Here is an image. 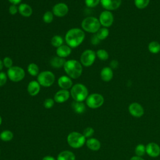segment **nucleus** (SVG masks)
<instances>
[{"mask_svg": "<svg viewBox=\"0 0 160 160\" xmlns=\"http://www.w3.org/2000/svg\"><path fill=\"white\" fill-rule=\"evenodd\" d=\"M85 39L84 31L80 28H74L69 29L64 37L65 42L71 48H76L80 46Z\"/></svg>", "mask_w": 160, "mask_h": 160, "instance_id": "obj_1", "label": "nucleus"}, {"mask_svg": "<svg viewBox=\"0 0 160 160\" xmlns=\"http://www.w3.org/2000/svg\"><path fill=\"white\" fill-rule=\"evenodd\" d=\"M64 70L69 78L72 79L79 78L82 73V65L76 59H69L66 61L64 65Z\"/></svg>", "mask_w": 160, "mask_h": 160, "instance_id": "obj_2", "label": "nucleus"}, {"mask_svg": "<svg viewBox=\"0 0 160 160\" xmlns=\"http://www.w3.org/2000/svg\"><path fill=\"white\" fill-rule=\"evenodd\" d=\"M70 94L75 101L82 102L88 96V90L85 85L81 83H77L71 88Z\"/></svg>", "mask_w": 160, "mask_h": 160, "instance_id": "obj_3", "label": "nucleus"}, {"mask_svg": "<svg viewBox=\"0 0 160 160\" xmlns=\"http://www.w3.org/2000/svg\"><path fill=\"white\" fill-rule=\"evenodd\" d=\"M81 26L84 31L96 34L101 28V25L98 18L94 16H88L82 21Z\"/></svg>", "mask_w": 160, "mask_h": 160, "instance_id": "obj_4", "label": "nucleus"}, {"mask_svg": "<svg viewBox=\"0 0 160 160\" xmlns=\"http://www.w3.org/2000/svg\"><path fill=\"white\" fill-rule=\"evenodd\" d=\"M37 81L43 87H50L55 81V75L51 71H43L37 76Z\"/></svg>", "mask_w": 160, "mask_h": 160, "instance_id": "obj_5", "label": "nucleus"}, {"mask_svg": "<svg viewBox=\"0 0 160 160\" xmlns=\"http://www.w3.org/2000/svg\"><path fill=\"white\" fill-rule=\"evenodd\" d=\"M68 144L73 148H79L86 142V138L82 134L78 132H72L67 138Z\"/></svg>", "mask_w": 160, "mask_h": 160, "instance_id": "obj_6", "label": "nucleus"}, {"mask_svg": "<svg viewBox=\"0 0 160 160\" xmlns=\"http://www.w3.org/2000/svg\"><path fill=\"white\" fill-rule=\"evenodd\" d=\"M7 75L8 78L11 81L16 82L22 81L24 78L26 73L21 67L12 66L11 68L8 69Z\"/></svg>", "mask_w": 160, "mask_h": 160, "instance_id": "obj_7", "label": "nucleus"}, {"mask_svg": "<svg viewBox=\"0 0 160 160\" xmlns=\"http://www.w3.org/2000/svg\"><path fill=\"white\" fill-rule=\"evenodd\" d=\"M104 102L102 95L99 93H92L88 95L86 99L87 106L91 109H96L101 107Z\"/></svg>", "mask_w": 160, "mask_h": 160, "instance_id": "obj_8", "label": "nucleus"}, {"mask_svg": "<svg viewBox=\"0 0 160 160\" xmlns=\"http://www.w3.org/2000/svg\"><path fill=\"white\" fill-rule=\"evenodd\" d=\"M96 58V52L92 49L84 51L80 56V62L83 66L89 67L92 66Z\"/></svg>", "mask_w": 160, "mask_h": 160, "instance_id": "obj_9", "label": "nucleus"}, {"mask_svg": "<svg viewBox=\"0 0 160 160\" xmlns=\"http://www.w3.org/2000/svg\"><path fill=\"white\" fill-rule=\"evenodd\" d=\"M98 19L101 26L108 28L113 24L114 16L111 11L104 10L101 12Z\"/></svg>", "mask_w": 160, "mask_h": 160, "instance_id": "obj_10", "label": "nucleus"}, {"mask_svg": "<svg viewBox=\"0 0 160 160\" xmlns=\"http://www.w3.org/2000/svg\"><path fill=\"white\" fill-rule=\"evenodd\" d=\"M52 12L55 16L58 18L64 17L68 13L69 8L68 6L64 2H58L53 6Z\"/></svg>", "mask_w": 160, "mask_h": 160, "instance_id": "obj_11", "label": "nucleus"}, {"mask_svg": "<svg viewBox=\"0 0 160 160\" xmlns=\"http://www.w3.org/2000/svg\"><path fill=\"white\" fill-rule=\"evenodd\" d=\"M128 111L134 118H141L144 114V109L142 105L136 102H132L129 105Z\"/></svg>", "mask_w": 160, "mask_h": 160, "instance_id": "obj_12", "label": "nucleus"}, {"mask_svg": "<svg viewBox=\"0 0 160 160\" xmlns=\"http://www.w3.org/2000/svg\"><path fill=\"white\" fill-rule=\"evenodd\" d=\"M122 0H100L101 6L107 11H114L118 9L121 4Z\"/></svg>", "mask_w": 160, "mask_h": 160, "instance_id": "obj_13", "label": "nucleus"}, {"mask_svg": "<svg viewBox=\"0 0 160 160\" xmlns=\"http://www.w3.org/2000/svg\"><path fill=\"white\" fill-rule=\"evenodd\" d=\"M146 152L150 157H158L160 155V146L156 142H149L146 146Z\"/></svg>", "mask_w": 160, "mask_h": 160, "instance_id": "obj_14", "label": "nucleus"}, {"mask_svg": "<svg viewBox=\"0 0 160 160\" xmlns=\"http://www.w3.org/2000/svg\"><path fill=\"white\" fill-rule=\"evenodd\" d=\"M58 84L61 89L68 90L73 86L72 81L71 78L67 75H62L58 79Z\"/></svg>", "mask_w": 160, "mask_h": 160, "instance_id": "obj_15", "label": "nucleus"}, {"mask_svg": "<svg viewBox=\"0 0 160 160\" xmlns=\"http://www.w3.org/2000/svg\"><path fill=\"white\" fill-rule=\"evenodd\" d=\"M70 92L68 90L61 89L56 92L54 96V100L58 103L66 102L70 97Z\"/></svg>", "mask_w": 160, "mask_h": 160, "instance_id": "obj_16", "label": "nucleus"}, {"mask_svg": "<svg viewBox=\"0 0 160 160\" xmlns=\"http://www.w3.org/2000/svg\"><path fill=\"white\" fill-rule=\"evenodd\" d=\"M40 89H41V85L38 82V81L32 80L28 84L27 91L30 96H36L39 92Z\"/></svg>", "mask_w": 160, "mask_h": 160, "instance_id": "obj_17", "label": "nucleus"}, {"mask_svg": "<svg viewBox=\"0 0 160 160\" xmlns=\"http://www.w3.org/2000/svg\"><path fill=\"white\" fill-rule=\"evenodd\" d=\"M113 76V71L109 66L104 67L100 72L101 78L104 82L110 81L112 79Z\"/></svg>", "mask_w": 160, "mask_h": 160, "instance_id": "obj_18", "label": "nucleus"}, {"mask_svg": "<svg viewBox=\"0 0 160 160\" xmlns=\"http://www.w3.org/2000/svg\"><path fill=\"white\" fill-rule=\"evenodd\" d=\"M72 52V48H70L69 46L67 44H62V46L58 47L56 48V56L65 58L66 57H68Z\"/></svg>", "mask_w": 160, "mask_h": 160, "instance_id": "obj_19", "label": "nucleus"}, {"mask_svg": "<svg viewBox=\"0 0 160 160\" xmlns=\"http://www.w3.org/2000/svg\"><path fill=\"white\" fill-rule=\"evenodd\" d=\"M18 12L23 17H30L32 14V8L28 4L21 3L18 6Z\"/></svg>", "mask_w": 160, "mask_h": 160, "instance_id": "obj_20", "label": "nucleus"}, {"mask_svg": "<svg viewBox=\"0 0 160 160\" xmlns=\"http://www.w3.org/2000/svg\"><path fill=\"white\" fill-rule=\"evenodd\" d=\"M66 60L64 58L59 57L58 56L52 57L50 60V65L56 69H60L64 67V65L66 62Z\"/></svg>", "mask_w": 160, "mask_h": 160, "instance_id": "obj_21", "label": "nucleus"}, {"mask_svg": "<svg viewBox=\"0 0 160 160\" xmlns=\"http://www.w3.org/2000/svg\"><path fill=\"white\" fill-rule=\"evenodd\" d=\"M86 143L87 147L92 151H98L101 148V142L96 138H89L86 141Z\"/></svg>", "mask_w": 160, "mask_h": 160, "instance_id": "obj_22", "label": "nucleus"}, {"mask_svg": "<svg viewBox=\"0 0 160 160\" xmlns=\"http://www.w3.org/2000/svg\"><path fill=\"white\" fill-rule=\"evenodd\" d=\"M74 154L69 151H63L61 152L57 158V160H75Z\"/></svg>", "mask_w": 160, "mask_h": 160, "instance_id": "obj_23", "label": "nucleus"}, {"mask_svg": "<svg viewBox=\"0 0 160 160\" xmlns=\"http://www.w3.org/2000/svg\"><path fill=\"white\" fill-rule=\"evenodd\" d=\"M72 108L74 111L78 114H82L86 110L85 104L82 102H78L74 101L72 103Z\"/></svg>", "mask_w": 160, "mask_h": 160, "instance_id": "obj_24", "label": "nucleus"}, {"mask_svg": "<svg viewBox=\"0 0 160 160\" xmlns=\"http://www.w3.org/2000/svg\"><path fill=\"white\" fill-rule=\"evenodd\" d=\"M148 51L152 54H158L160 52V44L156 41H152L148 44Z\"/></svg>", "mask_w": 160, "mask_h": 160, "instance_id": "obj_25", "label": "nucleus"}, {"mask_svg": "<svg viewBox=\"0 0 160 160\" xmlns=\"http://www.w3.org/2000/svg\"><path fill=\"white\" fill-rule=\"evenodd\" d=\"M28 72L32 76H37L39 73L38 66L34 62H31L27 67Z\"/></svg>", "mask_w": 160, "mask_h": 160, "instance_id": "obj_26", "label": "nucleus"}, {"mask_svg": "<svg viewBox=\"0 0 160 160\" xmlns=\"http://www.w3.org/2000/svg\"><path fill=\"white\" fill-rule=\"evenodd\" d=\"M109 34V31L107 28H101L98 32L96 33V35L98 36V38L101 40H104L108 38Z\"/></svg>", "mask_w": 160, "mask_h": 160, "instance_id": "obj_27", "label": "nucleus"}, {"mask_svg": "<svg viewBox=\"0 0 160 160\" xmlns=\"http://www.w3.org/2000/svg\"><path fill=\"white\" fill-rule=\"evenodd\" d=\"M63 38L59 35H55L51 39V45L56 48L62 46L63 44Z\"/></svg>", "mask_w": 160, "mask_h": 160, "instance_id": "obj_28", "label": "nucleus"}, {"mask_svg": "<svg viewBox=\"0 0 160 160\" xmlns=\"http://www.w3.org/2000/svg\"><path fill=\"white\" fill-rule=\"evenodd\" d=\"M96 57L101 60V61H106L109 58V53L108 51L103 49H99L96 52Z\"/></svg>", "mask_w": 160, "mask_h": 160, "instance_id": "obj_29", "label": "nucleus"}, {"mask_svg": "<svg viewBox=\"0 0 160 160\" xmlns=\"http://www.w3.org/2000/svg\"><path fill=\"white\" fill-rule=\"evenodd\" d=\"M0 138L4 141H10L13 138V133L9 130H4L0 134Z\"/></svg>", "mask_w": 160, "mask_h": 160, "instance_id": "obj_30", "label": "nucleus"}, {"mask_svg": "<svg viewBox=\"0 0 160 160\" xmlns=\"http://www.w3.org/2000/svg\"><path fill=\"white\" fill-rule=\"evenodd\" d=\"M134 152L136 156L142 157L146 153V146L143 144H138L134 149Z\"/></svg>", "mask_w": 160, "mask_h": 160, "instance_id": "obj_31", "label": "nucleus"}, {"mask_svg": "<svg viewBox=\"0 0 160 160\" xmlns=\"http://www.w3.org/2000/svg\"><path fill=\"white\" fill-rule=\"evenodd\" d=\"M150 0H134L135 6L139 9H145L149 4Z\"/></svg>", "mask_w": 160, "mask_h": 160, "instance_id": "obj_32", "label": "nucleus"}, {"mask_svg": "<svg viewBox=\"0 0 160 160\" xmlns=\"http://www.w3.org/2000/svg\"><path fill=\"white\" fill-rule=\"evenodd\" d=\"M42 19H43V21L46 24H49L52 22V21L54 19V14L52 12L50 11H46L43 14Z\"/></svg>", "mask_w": 160, "mask_h": 160, "instance_id": "obj_33", "label": "nucleus"}, {"mask_svg": "<svg viewBox=\"0 0 160 160\" xmlns=\"http://www.w3.org/2000/svg\"><path fill=\"white\" fill-rule=\"evenodd\" d=\"M2 62H3L4 66L5 68H6L7 69H9L12 66L13 61H12V59L10 57H8V56L4 57L2 60Z\"/></svg>", "mask_w": 160, "mask_h": 160, "instance_id": "obj_34", "label": "nucleus"}, {"mask_svg": "<svg viewBox=\"0 0 160 160\" xmlns=\"http://www.w3.org/2000/svg\"><path fill=\"white\" fill-rule=\"evenodd\" d=\"M84 3L88 8H95L100 3V0H84Z\"/></svg>", "mask_w": 160, "mask_h": 160, "instance_id": "obj_35", "label": "nucleus"}, {"mask_svg": "<svg viewBox=\"0 0 160 160\" xmlns=\"http://www.w3.org/2000/svg\"><path fill=\"white\" fill-rule=\"evenodd\" d=\"M94 132V130L92 128L88 127L86 129H84L82 134L85 138H90L91 137Z\"/></svg>", "mask_w": 160, "mask_h": 160, "instance_id": "obj_36", "label": "nucleus"}, {"mask_svg": "<svg viewBox=\"0 0 160 160\" xmlns=\"http://www.w3.org/2000/svg\"><path fill=\"white\" fill-rule=\"evenodd\" d=\"M8 80V75L7 73L3 72V71H0V87L4 86Z\"/></svg>", "mask_w": 160, "mask_h": 160, "instance_id": "obj_37", "label": "nucleus"}, {"mask_svg": "<svg viewBox=\"0 0 160 160\" xmlns=\"http://www.w3.org/2000/svg\"><path fill=\"white\" fill-rule=\"evenodd\" d=\"M54 104V100L52 98H47L44 101V106L46 109L51 108Z\"/></svg>", "mask_w": 160, "mask_h": 160, "instance_id": "obj_38", "label": "nucleus"}, {"mask_svg": "<svg viewBox=\"0 0 160 160\" xmlns=\"http://www.w3.org/2000/svg\"><path fill=\"white\" fill-rule=\"evenodd\" d=\"M9 12L11 15H15L18 12V7L17 5L15 4H11V6L9 7Z\"/></svg>", "mask_w": 160, "mask_h": 160, "instance_id": "obj_39", "label": "nucleus"}, {"mask_svg": "<svg viewBox=\"0 0 160 160\" xmlns=\"http://www.w3.org/2000/svg\"><path fill=\"white\" fill-rule=\"evenodd\" d=\"M101 40L98 38V36L96 35V34H94V35L92 36L91 38V43L92 45H98L99 44Z\"/></svg>", "mask_w": 160, "mask_h": 160, "instance_id": "obj_40", "label": "nucleus"}, {"mask_svg": "<svg viewBox=\"0 0 160 160\" xmlns=\"http://www.w3.org/2000/svg\"><path fill=\"white\" fill-rule=\"evenodd\" d=\"M118 66H119V62H118L117 60L113 59V60H112V61L110 62L109 67H110L112 69L118 68Z\"/></svg>", "mask_w": 160, "mask_h": 160, "instance_id": "obj_41", "label": "nucleus"}, {"mask_svg": "<svg viewBox=\"0 0 160 160\" xmlns=\"http://www.w3.org/2000/svg\"><path fill=\"white\" fill-rule=\"evenodd\" d=\"M11 4H15V5H18L19 4H20L22 1V0H8Z\"/></svg>", "mask_w": 160, "mask_h": 160, "instance_id": "obj_42", "label": "nucleus"}, {"mask_svg": "<svg viewBox=\"0 0 160 160\" xmlns=\"http://www.w3.org/2000/svg\"><path fill=\"white\" fill-rule=\"evenodd\" d=\"M130 160H144V159L142 157H139L138 156H134L130 159Z\"/></svg>", "mask_w": 160, "mask_h": 160, "instance_id": "obj_43", "label": "nucleus"}, {"mask_svg": "<svg viewBox=\"0 0 160 160\" xmlns=\"http://www.w3.org/2000/svg\"><path fill=\"white\" fill-rule=\"evenodd\" d=\"M42 160H56L54 158L51 156H46L42 158Z\"/></svg>", "mask_w": 160, "mask_h": 160, "instance_id": "obj_44", "label": "nucleus"}, {"mask_svg": "<svg viewBox=\"0 0 160 160\" xmlns=\"http://www.w3.org/2000/svg\"><path fill=\"white\" fill-rule=\"evenodd\" d=\"M4 67V64H3V62L2 60H1L0 59V71H1L2 70V68Z\"/></svg>", "mask_w": 160, "mask_h": 160, "instance_id": "obj_45", "label": "nucleus"}, {"mask_svg": "<svg viewBox=\"0 0 160 160\" xmlns=\"http://www.w3.org/2000/svg\"><path fill=\"white\" fill-rule=\"evenodd\" d=\"M1 123H2V118H1V117L0 116V125L1 124Z\"/></svg>", "mask_w": 160, "mask_h": 160, "instance_id": "obj_46", "label": "nucleus"}, {"mask_svg": "<svg viewBox=\"0 0 160 160\" xmlns=\"http://www.w3.org/2000/svg\"><path fill=\"white\" fill-rule=\"evenodd\" d=\"M0 152H1V151H0Z\"/></svg>", "mask_w": 160, "mask_h": 160, "instance_id": "obj_47", "label": "nucleus"}]
</instances>
